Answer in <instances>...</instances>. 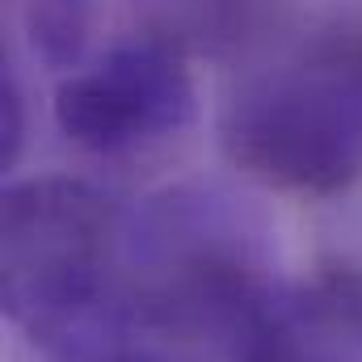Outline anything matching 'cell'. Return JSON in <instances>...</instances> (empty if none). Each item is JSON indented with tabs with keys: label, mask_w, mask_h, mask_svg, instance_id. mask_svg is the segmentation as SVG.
Here are the masks:
<instances>
[{
	"label": "cell",
	"mask_w": 362,
	"mask_h": 362,
	"mask_svg": "<svg viewBox=\"0 0 362 362\" xmlns=\"http://www.w3.org/2000/svg\"><path fill=\"white\" fill-rule=\"evenodd\" d=\"M25 42L34 59L59 76L93 59V34L101 25V0H25Z\"/></svg>",
	"instance_id": "obj_7"
},
{
	"label": "cell",
	"mask_w": 362,
	"mask_h": 362,
	"mask_svg": "<svg viewBox=\"0 0 362 362\" xmlns=\"http://www.w3.org/2000/svg\"><path fill=\"white\" fill-rule=\"evenodd\" d=\"M122 211L81 177L38 173L4 189L0 303L34 350L118 295Z\"/></svg>",
	"instance_id": "obj_3"
},
{
	"label": "cell",
	"mask_w": 362,
	"mask_h": 362,
	"mask_svg": "<svg viewBox=\"0 0 362 362\" xmlns=\"http://www.w3.org/2000/svg\"><path fill=\"white\" fill-rule=\"evenodd\" d=\"M42 362H198V346L181 341L173 333L156 329L148 316L131 308V299L118 295L97 308L89 320L55 337L38 350Z\"/></svg>",
	"instance_id": "obj_6"
},
{
	"label": "cell",
	"mask_w": 362,
	"mask_h": 362,
	"mask_svg": "<svg viewBox=\"0 0 362 362\" xmlns=\"http://www.w3.org/2000/svg\"><path fill=\"white\" fill-rule=\"evenodd\" d=\"M219 144L249 181L333 198L362 181V21L320 30L245 68L219 110Z\"/></svg>",
	"instance_id": "obj_2"
},
{
	"label": "cell",
	"mask_w": 362,
	"mask_h": 362,
	"mask_svg": "<svg viewBox=\"0 0 362 362\" xmlns=\"http://www.w3.org/2000/svg\"><path fill=\"white\" fill-rule=\"evenodd\" d=\"M228 362H362V274L278 282L236 325Z\"/></svg>",
	"instance_id": "obj_5"
},
{
	"label": "cell",
	"mask_w": 362,
	"mask_h": 362,
	"mask_svg": "<svg viewBox=\"0 0 362 362\" xmlns=\"http://www.w3.org/2000/svg\"><path fill=\"white\" fill-rule=\"evenodd\" d=\"M21 148H25V93L17 72L8 68L4 72V169L21 160Z\"/></svg>",
	"instance_id": "obj_8"
},
{
	"label": "cell",
	"mask_w": 362,
	"mask_h": 362,
	"mask_svg": "<svg viewBox=\"0 0 362 362\" xmlns=\"http://www.w3.org/2000/svg\"><path fill=\"white\" fill-rule=\"evenodd\" d=\"M194 118L189 51L148 30H127L55 89L59 135L89 156H135L181 135Z\"/></svg>",
	"instance_id": "obj_4"
},
{
	"label": "cell",
	"mask_w": 362,
	"mask_h": 362,
	"mask_svg": "<svg viewBox=\"0 0 362 362\" xmlns=\"http://www.w3.org/2000/svg\"><path fill=\"white\" fill-rule=\"evenodd\" d=\"M266 215L219 181H177L122 215L118 286L139 316L194 346H228L282 282Z\"/></svg>",
	"instance_id": "obj_1"
}]
</instances>
